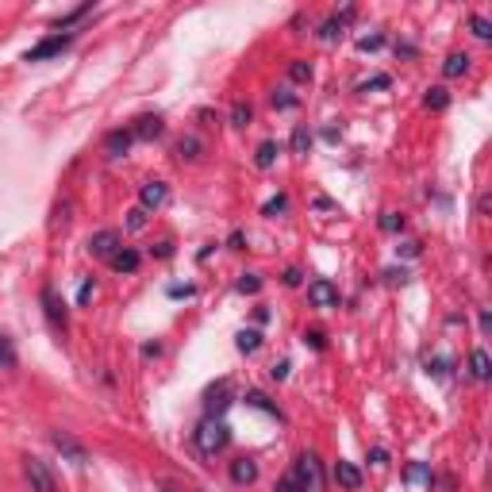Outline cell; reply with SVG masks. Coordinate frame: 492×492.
I'll return each mask as SVG.
<instances>
[{
    "mask_svg": "<svg viewBox=\"0 0 492 492\" xmlns=\"http://www.w3.org/2000/svg\"><path fill=\"white\" fill-rule=\"evenodd\" d=\"M196 446H200V454H208V458H216L219 450H227V442H231V431H227V423L219 420V415H208V420L196 427Z\"/></svg>",
    "mask_w": 492,
    "mask_h": 492,
    "instance_id": "cell-1",
    "label": "cell"
},
{
    "mask_svg": "<svg viewBox=\"0 0 492 492\" xmlns=\"http://www.w3.org/2000/svg\"><path fill=\"white\" fill-rule=\"evenodd\" d=\"M292 477L304 492H323V465H319L316 454H300L297 465H292Z\"/></svg>",
    "mask_w": 492,
    "mask_h": 492,
    "instance_id": "cell-2",
    "label": "cell"
},
{
    "mask_svg": "<svg viewBox=\"0 0 492 492\" xmlns=\"http://www.w3.org/2000/svg\"><path fill=\"white\" fill-rule=\"evenodd\" d=\"M23 473H27V485H31V492H58V481H54V473L46 470V462H43V458H27Z\"/></svg>",
    "mask_w": 492,
    "mask_h": 492,
    "instance_id": "cell-3",
    "label": "cell"
},
{
    "mask_svg": "<svg viewBox=\"0 0 492 492\" xmlns=\"http://www.w3.org/2000/svg\"><path fill=\"white\" fill-rule=\"evenodd\" d=\"M70 43H73V31H65V35H62V31H58V35H46L43 43H35L27 51V62H46V58H54V54H62Z\"/></svg>",
    "mask_w": 492,
    "mask_h": 492,
    "instance_id": "cell-4",
    "label": "cell"
},
{
    "mask_svg": "<svg viewBox=\"0 0 492 492\" xmlns=\"http://www.w3.org/2000/svg\"><path fill=\"white\" fill-rule=\"evenodd\" d=\"M308 300H311V304H316L319 311H331V308H339V304H342V297H339V285L323 281V277L308 285Z\"/></svg>",
    "mask_w": 492,
    "mask_h": 492,
    "instance_id": "cell-5",
    "label": "cell"
},
{
    "mask_svg": "<svg viewBox=\"0 0 492 492\" xmlns=\"http://www.w3.org/2000/svg\"><path fill=\"white\" fill-rule=\"evenodd\" d=\"M51 442H54V450L65 458V462H73V465H85L89 462V454H85V446H81L73 434H65V431H54L51 434Z\"/></svg>",
    "mask_w": 492,
    "mask_h": 492,
    "instance_id": "cell-6",
    "label": "cell"
},
{
    "mask_svg": "<svg viewBox=\"0 0 492 492\" xmlns=\"http://www.w3.org/2000/svg\"><path fill=\"white\" fill-rule=\"evenodd\" d=\"M166 200H169V185L166 181H146L143 188H138V208L143 212H158Z\"/></svg>",
    "mask_w": 492,
    "mask_h": 492,
    "instance_id": "cell-7",
    "label": "cell"
},
{
    "mask_svg": "<svg viewBox=\"0 0 492 492\" xmlns=\"http://www.w3.org/2000/svg\"><path fill=\"white\" fill-rule=\"evenodd\" d=\"M89 254H93V258L112 261L119 254V231H96L93 239H89Z\"/></svg>",
    "mask_w": 492,
    "mask_h": 492,
    "instance_id": "cell-8",
    "label": "cell"
},
{
    "mask_svg": "<svg viewBox=\"0 0 492 492\" xmlns=\"http://www.w3.org/2000/svg\"><path fill=\"white\" fill-rule=\"evenodd\" d=\"M227 404H231V381L224 377L216 389H208V415H219V420H224Z\"/></svg>",
    "mask_w": 492,
    "mask_h": 492,
    "instance_id": "cell-9",
    "label": "cell"
},
{
    "mask_svg": "<svg viewBox=\"0 0 492 492\" xmlns=\"http://www.w3.org/2000/svg\"><path fill=\"white\" fill-rule=\"evenodd\" d=\"M43 308H46V319L54 323V331H65V304L58 300V292L46 285L43 289Z\"/></svg>",
    "mask_w": 492,
    "mask_h": 492,
    "instance_id": "cell-10",
    "label": "cell"
},
{
    "mask_svg": "<svg viewBox=\"0 0 492 492\" xmlns=\"http://www.w3.org/2000/svg\"><path fill=\"white\" fill-rule=\"evenodd\" d=\"M335 481H339L347 492H358L365 477H362V470H358L354 462H335Z\"/></svg>",
    "mask_w": 492,
    "mask_h": 492,
    "instance_id": "cell-11",
    "label": "cell"
},
{
    "mask_svg": "<svg viewBox=\"0 0 492 492\" xmlns=\"http://www.w3.org/2000/svg\"><path fill=\"white\" fill-rule=\"evenodd\" d=\"M131 143H135L131 131H108V135H104V154H108V158H123V154L131 150Z\"/></svg>",
    "mask_w": 492,
    "mask_h": 492,
    "instance_id": "cell-12",
    "label": "cell"
},
{
    "mask_svg": "<svg viewBox=\"0 0 492 492\" xmlns=\"http://www.w3.org/2000/svg\"><path fill=\"white\" fill-rule=\"evenodd\" d=\"M127 131H131V138H158L162 135V116H138Z\"/></svg>",
    "mask_w": 492,
    "mask_h": 492,
    "instance_id": "cell-13",
    "label": "cell"
},
{
    "mask_svg": "<svg viewBox=\"0 0 492 492\" xmlns=\"http://www.w3.org/2000/svg\"><path fill=\"white\" fill-rule=\"evenodd\" d=\"M231 481L235 485H254V481H258V462H250V458H235L231 462Z\"/></svg>",
    "mask_w": 492,
    "mask_h": 492,
    "instance_id": "cell-14",
    "label": "cell"
},
{
    "mask_svg": "<svg viewBox=\"0 0 492 492\" xmlns=\"http://www.w3.org/2000/svg\"><path fill=\"white\" fill-rule=\"evenodd\" d=\"M470 373L473 377H477V381H488V377H492V358H488V350H473V354H470Z\"/></svg>",
    "mask_w": 492,
    "mask_h": 492,
    "instance_id": "cell-15",
    "label": "cell"
},
{
    "mask_svg": "<svg viewBox=\"0 0 492 492\" xmlns=\"http://www.w3.org/2000/svg\"><path fill=\"white\" fill-rule=\"evenodd\" d=\"M138 261H143V258H138L135 250H127V246H119V254H116V258H112V269H116V273H135V269H138Z\"/></svg>",
    "mask_w": 492,
    "mask_h": 492,
    "instance_id": "cell-16",
    "label": "cell"
},
{
    "mask_svg": "<svg viewBox=\"0 0 492 492\" xmlns=\"http://www.w3.org/2000/svg\"><path fill=\"white\" fill-rule=\"evenodd\" d=\"M446 104H450V93H446L442 85L427 89V96H423V108H431V112H446Z\"/></svg>",
    "mask_w": 492,
    "mask_h": 492,
    "instance_id": "cell-17",
    "label": "cell"
},
{
    "mask_svg": "<svg viewBox=\"0 0 492 492\" xmlns=\"http://www.w3.org/2000/svg\"><path fill=\"white\" fill-rule=\"evenodd\" d=\"M350 15H354V8H342V15H335V20H327L319 35H323V39H339V35H342V23H347Z\"/></svg>",
    "mask_w": 492,
    "mask_h": 492,
    "instance_id": "cell-18",
    "label": "cell"
},
{
    "mask_svg": "<svg viewBox=\"0 0 492 492\" xmlns=\"http://www.w3.org/2000/svg\"><path fill=\"white\" fill-rule=\"evenodd\" d=\"M442 73H446V77H462V73H470V54H450L446 65H442Z\"/></svg>",
    "mask_w": 492,
    "mask_h": 492,
    "instance_id": "cell-19",
    "label": "cell"
},
{
    "mask_svg": "<svg viewBox=\"0 0 492 492\" xmlns=\"http://www.w3.org/2000/svg\"><path fill=\"white\" fill-rule=\"evenodd\" d=\"M246 404H250V408H258V412H266V415H273V420H281V408H277V404H269V400L261 396V392H246Z\"/></svg>",
    "mask_w": 492,
    "mask_h": 492,
    "instance_id": "cell-20",
    "label": "cell"
},
{
    "mask_svg": "<svg viewBox=\"0 0 492 492\" xmlns=\"http://www.w3.org/2000/svg\"><path fill=\"white\" fill-rule=\"evenodd\" d=\"M273 162H277V143H261L258 154H254V166H258V169H269Z\"/></svg>",
    "mask_w": 492,
    "mask_h": 492,
    "instance_id": "cell-21",
    "label": "cell"
},
{
    "mask_svg": "<svg viewBox=\"0 0 492 492\" xmlns=\"http://www.w3.org/2000/svg\"><path fill=\"white\" fill-rule=\"evenodd\" d=\"M235 347H239L242 354H254V350L261 347V335H258V331H239V339H235Z\"/></svg>",
    "mask_w": 492,
    "mask_h": 492,
    "instance_id": "cell-22",
    "label": "cell"
},
{
    "mask_svg": "<svg viewBox=\"0 0 492 492\" xmlns=\"http://www.w3.org/2000/svg\"><path fill=\"white\" fill-rule=\"evenodd\" d=\"M404 477H408V485H431V470H427L423 462H415L412 470L404 473Z\"/></svg>",
    "mask_w": 492,
    "mask_h": 492,
    "instance_id": "cell-23",
    "label": "cell"
},
{
    "mask_svg": "<svg viewBox=\"0 0 492 492\" xmlns=\"http://www.w3.org/2000/svg\"><path fill=\"white\" fill-rule=\"evenodd\" d=\"M89 12H93V4H81V8H73L70 15H62V20L54 23V27H58V31H65V27H73V23H77V20H85Z\"/></svg>",
    "mask_w": 492,
    "mask_h": 492,
    "instance_id": "cell-24",
    "label": "cell"
},
{
    "mask_svg": "<svg viewBox=\"0 0 492 492\" xmlns=\"http://www.w3.org/2000/svg\"><path fill=\"white\" fill-rule=\"evenodd\" d=\"M285 208H289V196H273V200H266V204H261V216L277 219V216H281Z\"/></svg>",
    "mask_w": 492,
    "mask_h": 492,
    "instance_id": "cell-25",
    "label": "cell"
},
{
    "mask_svg": "<svg viewBox=\"0 0 492 492\" xmlns=\"http://www.w3.org/2000/svg\"><path fill=\"white\" fill-rule=\"evenodd\" d=\"M0 369H15V350L8 342V335H0Z\"/></svg>",
    "mask_w": 492,
    "mask_h": 492,
    "instance_id": "cell-26",
    "label": "cell"
},
{
    "mask_svg": "<svg viewBox=\"0 0 492 492\" xmlns=\"http://www.w3.org/2000/svg\"><path fill=\"white\" fill-rule=\"evenodd\" d=\"M470 27H473V35H477L481 43H488V39H492V23L485 20V15H473V20H470Z\"/></svg>",
    "mask_w": 492,
    "mask_h": 492,
    "instance_id": "cell-27",
    "label": "cell"
},
{
    "mask_svg": "<svg viewBox=\"0 0 492 492\" xmlns=\"http://www.w3.org/2000/svg\"><path fill=\"white\" fill-rule=\"evenodd\" d=\"M308 146H311L308 127H297V131H292V154H308Z\"/></svg>",
    "mask_w": 492,
    "mask_h": 492,
    "instance_id": "cell-28",
    "label": "cell"
},
{
    "mask_svg": "<svg viewBox=\"0 0 492 492\" xmlns=\"http://www.w3.org/2000/svg\"><path fill=\"white\" fill-rule=\"evenodd\" d=\"M381 231H389V235L404 231V216H396V212H384V216H381Z\"/></svg>",
    "mask_w": 492,
    "mask_h": 492,
    "instance_id": "cell-29",
    "label": "cell"
},
{
    "mask_svg": "<svg viewBox=\"0 0 492 492\" xmlns=\"http://www.w3.org/2000/svg\"><path fill=\"white\" fill-rule=\"evenodd\" d=\"M250 116H254L250 104H235V108H231V123H235V127H246V123H250Z\"/></svg>",
    "mask_w": 492,
    "mask_h": 492,
    "instance_id": "cell-30",
    "label": "cell"
},
{
    "mask_svg": "<svg viewBox=\"0 0 492 492\" xmlns=\"http://www.w3.org/2000/svg\"><path fill=\"white\" fill-rule=\"evenodd\" d=\"M235 289H239V292H258V289H261V277H258V273H242Z\"/></svg>",
    "mask_w": 492,
    "mask_h": 492,
    "instance_id": "cell-31",
    "label": "cell"
},
{
    "mask_svg": "<svg viewBox=\"0 0 492 492\" xmlns=\"http://www.w3.org/2000/svg\"><path fill=\"white\" fill-rule=\"evenodd\" d=\"M146 227V212L143 208H131L127 212V231H143Z\"/></svg>",
    "mask_w": 492,
    "mask_h": 492,
    "instance_id": "cell-32",
    "label": "cell"
},
{
    "mask_svg": "<svg viewBox=\"0 0 492 492\" xmlns=\"http://www.w3.org/2000/svg\"><path fill=\"white\" fill-rule=\"evenodd\" d=\"M273 108H297V96H292L289 89H277V93H273Z\"/></svg>",
    "mask_w": 492,
    "mask_h": 492,
    "instance_id": "cell-33",
    "label": "cell"
},
{
    "mask_svg": "<svg viewBox=\"0 0 492 492\" xmlns=\"http://www.w3.org/2000/svg\"><path fill=\"white\" fill-rule=\"evenodd\" d=\"M289 77L292 81H311V65L308 62H292L289 65Z\"/></svg>",
    "mask_w": 492,
    "mask_h": 492,
    "instance_id": "cell-34",
    "label": "cell"
},
{
    "mask_svg": "<svg viewBox=\"0 0 492 492\" xmlns=\"http://www.w3.org/2000/svg\"><path fill=\"white\" fill-rule=\"evenodd\" d=\"M177 150H181V158H200V143H196V138H181Z\"/></svg>",
    "mask_w": 492,
    "mask_h": 492,
    "instance_id": "cell-35",
    "label": "cell"
},
{
    "mask_svg": "<svg viewBox=\"0 0 492 492\" xmlns=\"http://www.w3.org/2000/svg\"><path fill=\"white\" fill-rule=\"evenodd\" d=\"M384 46V35H365V39H358V51H381Z\"/></svg>",
    "mask_w": 492,
    "mask_h": 492,
    "instance_id": "cell-36",
    "label": "cell"
},
{
    "mask_svg": "<svg viewBox=\"0 0 492 492\" xmlns=\"http://www.w3.org/2000/svg\"><path fill=\"white\" fill-rule=\"evenodd\" d=\"M93 297H96V285H93V281H85V285H81V289H77V304L85 308V304H89V300H93Z\"/></svg>",
    "mask_w": 492,
    "mask_h": 492,
    "instance_id": "cell-37",
    "label": "cell"
},
{
    "mask_svg": "<svg viewBox=\"0 0 492 492\" xmlns=\"http://www.w3.org/2000/svg\"><path fill=\"white\" fill-rule=\"evenodd\" d=\"M304 347H311V350H323L327 347V339L319 331H304Z\"/></svg>",
    "mask_w": 492,
    "mask_h": 492,
    "instance_id": "cell-38",
    "label": "cell"
},
{
    "mask_svg": "<svg viewBox=\"0 0 492 492\" xmlns=\"http://www.w3.org/2000/svg\"><path fill=\"white\" fill-rule=\"evenodd\" d=\"M384 281H389V285H404L408 281V269H384Z\"/></svg>",
    "mask_w": 492,
    "mask_h": 492,
    "instance_id": "cell-39",
    "label": "cell"
},
{
    "mask_svg": "<svg viewBox=\"0 0 492 492\" xmlns=\"http://www.w3.org/2000/svg\"><path fill=\"white\" fill-rule=\"evenodd\" d=\"M277 492H304V488H300V485H297V477L289 473V477H281V481H277Z\"/></svg>",
    "mask_w": 492,
    "mask_h": 492,
    "instance_id": "cell-40",
    "label": "cell"
},
{
    "mask_svg": "<svg viewBox=\"0 0 492 492\" xmlns=\"http://www.w3.org/2000/svg\"><path fill=\"white\" fill-rule=\"evenodd\" d=\"M369 462H373V465H389V450L373 446V450H369Z\"/></svg>",
    "mask_w": 492,
    "mask_h": 492,
    "instance_id": "cell-41",
    "label": "cell"
},
{
    "mask_svg": "<svg viewBox=\"0 0 492 492\" xmlns=\"http://www.w3.org/2000/svg\"><path fill=\"white\" fill-rule=\"evenodd\" d=\"M389 85H392V81L384 77V73H377L373 81H365V85H362V93H369V89H389Z\"/></svg>",
    "mask_w": 492,
    "mask_h": 492,
    "instance_id": "cell-42",
    "label": "cell"
},
{
    "mask_svg": "<svg viewBox=\"0 0 492 492\" xmlns=\"http://www.w3.org/2000/svg\"><path fill=\"white\" fill-rule=\"evenodd\" d=\"M289 369H292L289 362H277L273 369H269V377H273V381H285V377H289Z\"/></svg>",
    "mask_w": 492,
    "mask_h": 492,
    "instance_id": "cell-43",
    "label": "cell"
},
{
    "mask_svg": "<svg viewBox=\"0 0 492 492\" xmlns=\"http://www.w3.org/2000/svg\"><path fill=\"white\" fill-rule=\"evenodd\" d=\"M396 250L404 254V258H415V254H420V242H412V239H408V242H400Z\"/></svg>",
    "mask_w": 492,
    "mask_h": 492,
    "instance_id": "cell-44",
    "label": "cell"
},
{
    "mask_svg": "<svg viewBox=\"0 0 492 492\" xmlns=\"http://www.w3.org/2000/svg\"><path fill=\"white\" fill-rule=\"evenodd\" d=\"M316 212H327V216H339V208H335L331 200H323V196H319V200H316Z\"/></svg>",
    "mask_w": 492,
    "mask_h": 492,
    "instance_id": "cell-45",
    "label": "cell"
},
{
    "mask_svg": "<svg viewBox=\"0 0 492 492\" xmlns=\"http://www.w3.org/2000/svg\"><path fill=\"white\" fill-rule=\"evenodd\" d=\"M193 285H174V289H169V297H193Z\"/></svg>",
    "mask_w": 492,
    "mask_h": 492,
    "instance_id": "cell-46",
    "label": "cell"
},
{
    "mask_svg": "<svg viewBox=\"0 0 492 492\" xmlns=\"http://www.w3.org/2000/svg\"><path fill=\"white\" fill-rule=\"evenodd\" d=\"M285 285H300V269H285Z\"/></svg>",
    "mask_w": 492,
    "mask_h": 492,
    "instance_id": "cell-47",
    "label": "cell"
},
{
    "mask_svg": "<svg viewBox=\"0 0 492 492\" xmlns=\"http://www.w3.org/2000/svg\"><path fill=\"white\" fill-rule=\"evenodd\" d=\"M143 354H146V358H158V354H162V347H158V342H146Z\"/></svg>",
    "mask_w": 492,
    "mask_h": 492,
    "instance_id": "cell-48",
    "label": "cell"
},
{
    "mask_svg": "<svg viewBox=\"0 0 492 492\" xmlns=\"http://www.w3.org/2000/svg\"><path fill=\"white\" fill-rule=\"evenodd\" d=\"M193 492H200V488H193Z\"/></svg>",
    "mask_w": 492,
    "mask_h": 492,
    "instance_id": "cell-49",
    "label": "cell"
},
{
    "mask_svg": "<svg viewBox=\"0 0 492 492\" xmlns=\"http://www.w3.org/2000/svg\"><path fill=\"white\" fill-rule=\"evenodd\" d=\"M169 492H177V488H169Z\"/></svg>",
    "mask_w": 492,
    "mask_h": 492,
    "instance_id": "cell-50",
    "label": "cell"
}]
</instances>
